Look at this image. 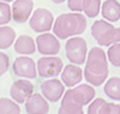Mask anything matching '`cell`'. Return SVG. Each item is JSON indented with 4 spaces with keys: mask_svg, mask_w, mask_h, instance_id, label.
I'll return each mask as SVG.
<instances>
[{
    "mask_svg": "<svg viewBox=\"0 0 120 114\" xmlns=\"http://www.w3.org/2000/svg\"><path fill=\"white\" fill-rule=\"evenodd\" d=\"M96 95L94 85L84 83L77 87H72L64 92L59 114H83V107L89 105Z\"/></svg>",
    "mask_w": 120,
    "mask_h": 114,
    "instance_id": "obj_1",
    "label": "cell"
},
{
    "mask_svg": "<svg viewBox=\"0 0 120 114\" xmlns=\"http://www.w3.org/2000/svg\"><path fill=\"white\" fill-rule=\"evenodd\" d=\"M108 58L106 52L101 47H93L88 52L85 67L83 70L85 80L94 87H100L108 79Z\"/></svg>",
    "mask_w": 120,
    "mask_h": 114,
    "instance_id": "obj_2",
    "label": "cell"
},
{
    "mask_svg": "<svg viewBox=\"0 0 120 114\" xmlns=\"http://www.w3.org/2000/svg\"><path fill=\"white\" fill-rule=\"evenodd\" d=\"M86 29V18L79 12H67L59 15L54 19L53 34L60 40L82 35Z\"/></svg>",
    "mask_w": 120,
    "mask_h": 114,
    "instance_id": "obj_3",
    "label": "cell"
},
{
    "mask_svg": "<svg viewBox=\"0 0 120 114\" xmlns=\"http://www.w3.org/2000/svg\"><path fill=\"white\" fill-rule=\"evenodd\" d=\"M91 36L100 47H109L120 42V28H115L106 19H98L91 25Z\"/></svg>",
    "mask_w": 120,
    "mask_h": 114,
    "instance_id": "obj_4",
    "label": "cell"
},
{
    "mask_svg": "<svg viewBox=\"0 0 120 114\" xmlns=\"http://www.w3.org/2000/svg\"><path fill=\"white\" fill-rule=\"evenodd\" d=\"M65 53H66V58L72 64L76 65L84 64L88 55L86 41L79 35L68 37L65 43Z\"/></svg>",
    "mask_w": 120,
    "mask_h": 114,
    "instance_id": "obj_5",
    "label": "cell"
},
{
    "mask_svg": "<svg viewBox=\"0 0 120 114\" xmlns=\"http://www.w3.org/2000/svg\"><path fill=\"white\" fill-rule=\"evenodd\" d=\"M54 24V16L47 8L38 7L29 18V25L35 33L49 31Z\"/></svg>",
    "mask_w": 120,
    "mask_h": 114,
    "instance_id": "obj_6",
    "label": "cell"
},
{
    "mask_svg": "<svg viewBox=\"0 0 120 114\" xmlns=\"http://www.w3.org/2000/svg\"><path fill=\"white\" fill-rule=\"evenodd\" d=\"M37 73L42 78H53L61 73L64 64L63 60L54 55H45L37 60Z\"/></svg>",
    "mask_w": 120,
    "mask_h": 114,
    "instance_id": "obj_7",
    "label": "cell"
},
{
    "mask_svg": "<svg viewBox=\"0 0 120 114\" xmlns=\"http://www.w3.org/2000/svg\"><path fill=\"white\" fill-rule=\"evenodd\" d=\"M36 49L42 55H56L60 52L59 38L51 33H41L36 37Z\"/></svg>",
    "mask_w": 120,
    "mask_h": 114,
    "instance_id": "obj_8",
    "label": "cell"
},
{
    "mask_svg": "<svg viewBox=\"0 0 120 114\" xmlns=\"http://www.w3.org/2000/svg\"><path fill=\"white\" fill-rule=\"evenodd\" d=\"M13 73L18 77H23L28 79H35L37 75V67L35 61L25 55L18 57L15 59V63L12 65Z\"/></svg>",
    "mask_w": 120,
    "mask_h": 114,
    "instance_id": "obj_9",
    "label": "cell"
},
{
    "mask_svg": "<svg viewBox=\"0 0 120 114\" xmlns=\"http://www.w3.org/2000/svg\"><path fill=\"white\" fill-rule=\"evenodd\" d=\"M40 89H41L42 95L48 101L58 102L65 92V84L63 83V80L55 79V77H53L52 79L45 80L40 87Z\"/></svg>",
    "mask_w": 120,
    "mask_h": 114,
    "instance_id": "obj_10",
    "label": "cell"
},
{
    "mask_svg": "<svg viewBox=\"0 0 120 114\" xmlns=\"http://www.w3.org/2000/svg\"><path fill=\"white\" fill-rule=\"evenodd\" d=\"M34 92V84L26 79H18L12 83L10 89V95L18 103H25L26 99Z\"/></svg>",
    "mask_w": 120,
    "mask_h": 114,
    "instance_id": "obj_11",
    "label": "cell"
},
{
    "mask_svg": "<svg viewBox=\"0 0 120 114\" xmlns=\"http://www.w3.org/2000/svg\"><path fill=\"white\" fill-rule=\"evenodd\" d=\"M12 18L17 23L28 22L34 10L33 0H15L12 5Z\"/></svg>",
    "mask_w": 120,
    "mask_h": 114,
    "instance_id": "obj_12",
    "label": "cell"
},
{
    "mask_svg": "<svg viewBox=\"0 0 120 114\" xmlns=\"http://www.w3.org/2000/svg\"><path fill=\"white\" fill-rule=\"evenodd\" d=\"M25 112L29 114H47L49 112L47 99L42 94L33 92L25 101Z\"/></svg>",
    "mask_w": 120,
    "mask_h": 114,
    "instance_id": "obj_13",
    "label": "cell"
},
{
    "mask_svg": "<svg viewBox=\"0 0 120 114\" xmlns=\"http://www.w3.org/2000/svg\"><path fill=\"white\" fill-rule=\"evenodd\" d=\"M88 114H120V105L108 102L105 99H94L89 103Z\"/></svg>",
    "mask_w": 120,
    "mask_h": 114,
    "instance_id": "obj_14",
    "label": "cell"
},
{
    "mask_svg": "<svg viewBox=\"0 0 120 114\" xmlns=\"http://www.w3.org/2000/svg\"><path fill=\"white\" fill-rule=\"evenodd\" d=\"M61 80L65 84V87L67 88H72V87H76L77 84L82 82L84 75H83V70L79 67V65H76V64H68L66 65L61 73Z\"/></svg>",
    "mask_w": 120,
    "mask_h": 114,
    "instance_id": "obj_15",
    "label": "cell"
},
{
    "mask_svg": "<svg viewBox=\"0 0 120 114\" xmlns=\"http://www.w3.org/2000/svg\"><path fill=\"white\" fill-rule=\"evenodd\" d=\"M36 41L29 35H21L15 41V52L22 55H30L36 52Z\"/></svg>",
    "mask_w": 120,
    "mask_h": 114,
    "instance_id": "obj_16",
    "label": "cell"
},
{
    "mask_svg": "<svg viewBox=\"0 0 120 114\" xmlns=\"http://www.w3.org/2000/svg\"><path fill=\"white\" fill-rule=\"evenodd\" d=\"M101 15L108 22H118L120 19V3L118 0H106L101 6Z\"/></svg>",
    "mask_w": 120,
    "mask_h": 114,
    "instance_id": "obj_17",
    "label": "cell"
},
{
    "mask_svg": "<svg viewBox=\"0 0 120 114\" xmlns=\"http://www.w3.org/2000/svg\"><path fill=\"white\" fill-rule=\"evenodd\" d=\"M105 94L114 101H120V77H112L105 82Z\"/></svg>",
    "mask_w": 120,
    "mask_h": 114,
    "instance_id": "obj_18",
    "label": "cell"
},
{
    "mask_svg": "<svg viewBox=\"0 0 120 114\" xmlns=\"http://www.w3.org/2000/svg\"><path fill=\"white\" fill-rule=\"evenodd\" d=\"M16 41V31L8 25L0 27V49L10 48Z\"/></svg>",
    "mask_w": 120,
    "mask_h": 114,
    "instance_id": "obj_19",
    "label": "cell"
},
{
    "mask_svg": "<svg viewBox=\"0 0 120 114\" xmlns=\"http://www.w3.org/2000/svg\"><path fill=\"white\" fill-rule=\"evenodd\" d=\"M21 107L13 99L0 97V114H19Z\"/></svg>",
    "mask_w": 120,
    "mask_h": 114,
    "instance_id": "obj_20",
    "label": "cell"
},
{
    "mask_svg": "<svg viewBox=\"0 0 120 114\" xmlns=\"http://www.w3.org/2000/svg\"><path fill=\"white\" fill-rule=\"evenodd\" d=\"M101 8V0H83L82 12L85 13L89 18H95L100 13Z\"/></svg>",
    "mask_w": 120,
    "mask_h": 114,
    "instance_id": "obj_21",
    "label": "cell"
},
{
    "mask_svg": "<svg viewBox=\"0 0 120 114\" xmlns=\"http://www.w3.org/2000/svg\"><path fill=\"white\" fill-rule=\"evenodd\" d=\"M108 61L115 67H120V42L109 46L107 50Z\"/></svg>",
    "mask_w": 120,
    "mask_h": 114,
    "instance_id": "obj_22",
    "label": "cell"
},
{
    "mask_svg": "<svg viewBox=\"0 0 120 114\" xmlns=\"http://www.w3.org/2000/svg\"><path fill=\"white\" fill-rule=\"evenodd\" d=\"M12 19V8L7 3H0V25H6Z\"/></svg>",
    "mask_w": 120,
    "mask_h": 114,
    "instance_id": "obj_23",
    "label": "cell"
},
{
    "mask_svg": "<svg viewBox=\"0 0 120 114\" xmlns=\"http://www.w3.org/2000/svg\"><path fill=\"white\" fill-rule=\"evenodd\" d=\"M10 67V58L6 53L0 52V76L5 75Z\"/></svg>",
    "mask_w": 120,
    "mask_h": 114,
    "instance_id": "obj_24",
    "label": "cell"
},
{
    "mask_svg": "<svg viewBox=\"0 0 120 114\" xmlns=\"http://www.w3.org/2000/svg\"><path fill=\"white\" fill-rule=\"evenodd\" d=\"M83 0H67V7L73 12H82Z\"/></svg>",
    "mask_w": 120,
    "mask_h": 114,
    "instance_id": "obj_25",
    "label": "cell"
},
{
    "mask_svg": "<svg viewBox=\"0 0 120 114\" xmlns=\"http://www.w3.org/2000/svg\"><path fill=\"white\" fill-rule=\"evenodd\" d=\"M51 1H53L54 4H63L64 1H66V0H51Z\"/></svg>",
    "mask_w": 120,
    "mask_h": 114,
    "instance_id": "obj_26",
    "label": "cell"
},
{
    "mask_svg": "<svg viewBox=\"0 0 120 114\" xmlns=\"http://www.w3.org/2000/svg\"><path fill=\"white\" fill-rule=\"evenodd\" d=\"M1 1H5V3H11V1H15V0H1Z\"/></svg>",
    "mask_w": 120,
    "mask_h": 114,
    "instance_id": "obj_27",
    "label": "cell"
}]
</instances>
